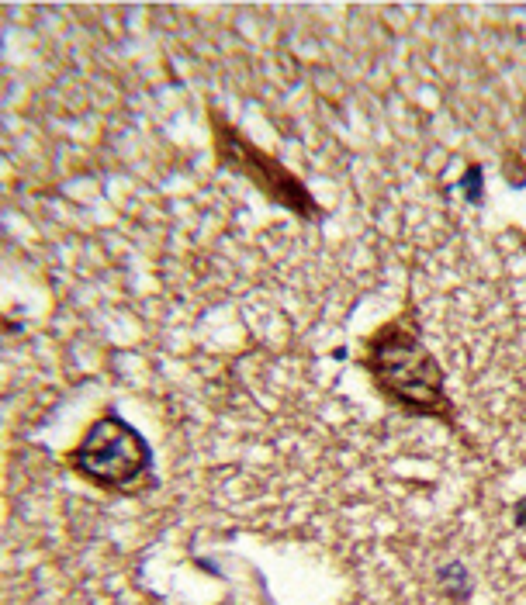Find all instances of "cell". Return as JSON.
Wrapping results in <instances>:
<instances>
[{"label": "cell", "mask_w": 526, "mask_h": 605, "mask_svg": "<svg viewBox=\"0 0 526 605\" xmlns=\"http://www.w3.org/2000/svg\"><path fill=\"white\" fill-rule=\"evenodd\" d=\"M66 460L80 478L111 495L139 498L156 488L153 450L146 436L118 412H104L90 422L84 440L73 446Z\"/></svg>", "instance_id": "2"}, {"label": "cell", "mask_w": 526, "mask_h": 605, "mask_svg": "<svg viewBox=\"0 0 526 605\" xmlns=\"http://www.w3.org/2000/svg\"><path fill=\"white\" fill-rule=\"evenodd\" d=\"M482 180H485V170L482 166H468V173H464V180H461V191H464V198H468L471 204H482Z\"/></svg>", "instance_id": "5"}, {"label": "cell", "mask_w": 526, "mask_h": 605, "mask_svg": "<svg viewBox=\"0 0 526 605\" xmlns=\"http://www.w3.org/2000/svg\"><path fill=\"white\" fill-rule=\"evenodd\" d=\"M208 125H212V142H215V160L222 170L236 173V177L250 180L253 187L277 208L291 211L302 222L319 218V201L305 187L298 173H291L281 160L263 153L257 142H250L236 125H229L219 111H208Z\"/></svg>", "instance_id": "3"}, {"label": "cell", "mask_w": 526, "mask_h": 605, "mask_svg": "<svg viewBox=\"0 0 526 605\" xmlns=\"http://www.w3.org/2000/svg\"><path fill=\"white\" fill-rule=\"evenodd\" d=\"M440 585H443V592H447L454 602H464L471 595V578H468V571H464L461 564L440 567Z\"/></svg>", "instance_id": "4"}, {"label": "cell", "mask_w": 526, "mask_h": 605, "mask_svg": "<svg viewBox=\"0 0 526 605\" xmlns=\"http://www.w3.org/2000/svg\"><path fill=\"white\" fill-rule=\"evenodd\" d=\"M513 516H516V526H520V529H526V498H520V502H516Z\"/></svg>", "instance_id": "6"}, {"label": "cell", "mask_w": 526, "mask_h": 605, "mask_svg": "<svg viewBox=\"0 0 526 605\" xmlns=\"http://www.w3.org/2000/svg\"><path fill=\"white\" fill-rule=\"evenodd\" d=\"M364 370L388 405L405 415L454 422V405L443 388L440 360L426 350V343L402 319H392L364 339Z\"/></svg>", "instance_id": "1"}]
</instances>
